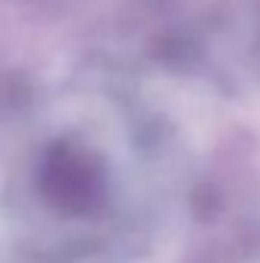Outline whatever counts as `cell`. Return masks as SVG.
Returning <instances> with one entry per match:
<instances>
[{
  "mask_svg": "<svg viewBox=\"0 0 260 263\" xmlns=\"http://www.w3.org/2000/svg\"><path fill=\"white\" fill-rule=\"evenodd\" d=\"M40 190L65 214H89L104 202V168L92 153L55 144L43 159Z\"/></svg>",
  "mask_w": 260,
  "mask_h": 263,
  "instance_id": "6da1fadb",
  "label": "cell"
}]
</instances>
